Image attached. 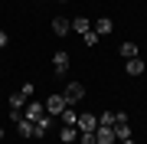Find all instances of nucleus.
I'll use <instances>...</instances> for the list:
<instances>
[{
	"mask_svg": "<svg viewBox=\"0 0 147 144\" xmlns=\"http://www.w3.org/2000/svg\"><path fill=\"white\" fill-rule=\"evenodd\" d=\"M7 43H10V36H7V33H3V30H0V49H3Z\"/></svg>",
	"mask_w": 147,
	"mask_h": 144,
	"instance_id": "23",
	"label": "nucleus"
},
{
	"mask_svg": "<svg viewBox=\"0 0 147 144\" xmlns=\"http://www.w3.org/2000/svg\"><path fill=\"white\" fill-rule=\"evenodd\" d=\"M62 95H65V105H75V101L85 98V85H82V82H69Z\"/></svg>",
	"mask_w": 147,
	"mask_h": 144,
	"instance_id": "3",
	"label": "nucleus"
},
{
	"mask_svg": "<svg viewBox=\"0 0 147 144\" xmlns=\"http://www.w3.org/2000/svg\"><path fill=\"white\" fill-rule=\"evenodd\" d=\"M75 128H79V134H82V131H95V128H98V115L82 112V115H79V121H75Z\"/></svg>",
	"mask_w": 147,
	"mask_h": 144,
	"instance_id": "4",
	"label": "nucleus"
},
{
	"mask_svg": "<svg viewBox=\"0 0 147 144\" xmlns=\"http://www.w3.org/2000/svg\"><path fill=\"white\" fill-rule=\"evenodd\" d=\"M124 72H127V75H144V72H147V62H144L141 56H134V59H124Z\"/></svg>",
	"mask_w": 147,
	"mask_h": 144,
	"instance_id": "6",
	"label": "nucleus"
},
{
	"mask_svg": "<svg viewBox=\"0 0 147 144\" xmlns=\"http://www.w3.org/2000/svg\"><path fill=\"white\" fill-rule=\"evenodd\" d=\"M95 141H98V144H118L115 128H105V124H98V128H95Z\"/></svg>",
	"mask_w": 147,
	"mask_h": 144,
	"instance_id": "8",
	"label": "nucleus"
},
{
	"mask_svg": "<svg viewBox=\"0 0 147 144\" xmlns=\"http://www.w3.org/2000/svg\"><path fill=\"white\" fill-rule=\"evenodd\" d=\"M92 30L98 33V36H108V33L115 30V23H111L108 16H101V20H92Z\"/></svg>",
	"mask_w": 147,
	"mask_h": 144,
	"instance_id": "10",
	"label": "nucleus"
},
{
	"mask_svg": "<svg viewBox=\"0 0 147 144\" xmlns=\"http://www.w3.org/2000/svg\"><path fill=\"white\" fill-rule=\"evenodd\" d=\"M0 144H3V128H0Z\"/></svg>",
	"mask_w": 147,
	"mask_h": 144,
	"instance_id": "25",
	"label": "nucleus"
},
{
	"mask_svg": "<svg viewBox=\"0 0 147 144\" xmlns=\"http://www.w3.org/2000/svg\"><path fill=\"white\" fill-rule=\"evenodd\" d=\"M118 53H121V59H134V56H137V46H134V43H121Z\"/></svg>",
	"mask_w": 147,
	"mask_h": 144,
	"instance_id": "16",
	"label": "nucleus"
},
{
	"mask_svg": "<svg viewBox=\"0 0 147 144\" xmlns=\"http://www.w3.org/2000/svg\"><path fill=\"white\" fill-rule=\"evenodd\" d=\"M16 134H20V138H36V124L26 121V118H20V121H16Z\"/></svg>",
	"mask_w": 147,
	"mask_h": 144,
	"instance_id": "9",
	"label": "nucleus"
},
{
	"mask_svg": "<svg viewBox=\"0 0 147 144\" xmlns=\"http://www.w3.org/2000/svg\"><path fill=\"white\" fill-rule=\"evenodd\" d=\"M82 39H85V46H98V39H101V36H98L95 30H88V33H85Z\"/></svg>",
	"mask_w": 147,
	"mask_h": 144,
	"instance_id": "19",
	"label": "nucleus"
},
{
	"mask_svg": "<svg viewBox=\"0 0 147 144\" xmlns=\"http://www.w3.org/2000/svg\"><path fill=\"white\" fill-rule=\"evenodd\" d=\"M42 115H46V105H42V101H26V115H23L26 121H33V124H36Z\"/></svg>",
	"mask_w": 147,
	"mask_h": 144,
	"instance_id": "5",
	"label": "nucleus"
},
{
	"mask_svg": "<svg viewBox=\"0 0 147 144\" xmlns=\"http://www.w3.org/2000/svg\"><path fill=\"white\" fill-rule=\"evenodd\" d=\"M69 66H72L69 53H65V49H56V53H53V75H65Z\"/></svg>",
	"mask_w": 147,
	"mask_h": 144,
	"instance_id": "1",
	"label": "nucleus"
},
{
	"mask_svg": "<svg viewBox=\"0 0 147 144\" xmlns=\"http://www.w3.org/2000/svg\"><path fill=\"white\" fill-rule=\"evenodd\" d=\"M53 33L56 36H69L72 33V20L69 16H53Z\"/></svg>",
	"mask_w": 147,
	"mask_h": 144,
	"instance_id": "7",
	"label": "nucleus"
},
{
	"mask_svg": "<svg viewBox=\"0 0 147 144\" xmlns=\"http://www.w3.org/2000/svg\"><path fill=\"white\" fill-rule=\"evenodd\" d=\"M88 30H92V20H85V16H75V20H72V33H79V36H85Z\"/></svg>",
	"mask_w": 147,
	"mask_h": 144,
	"instance_id": "12",
	"label": "nucleus"
},
{
	"mask_svg": "<svg viewBox=\"0 0 147 144\" xmlns=\"http://www.w3.org/2000/svg\"><path fill=\"white\" fill-rule=\"evenodd\" d=\"M59 118H62V124H75V121H79V112H75V105H65V112L59 115Z\"/></svg>",
	"mask_w": 147,
	"mask_h": 144,
	"instance_id": "14",
	"label": "nucleus"
},
{
	"mask_svg": "<svg viewBox=\"0 0 147 144\" xmlns=\"http://www.w3.org/2000/svg\"><path fill=\"white\" fill-rule=\"evenodd\" d=\"M42 105H46V115H53V118H59L65 112V95L62 92H59V95H49L46 101H42Z\"/></svg>",
	"mask_w": 147,
	"mask_h": 144,
	"instance_id": "2",
	"label": "nucleus"
},
{
	"mask_svg": "<svg viewBox=\"0 0 147 144\" xmlns=\"http://www.w3.org/2000/svg\"><path fill=\"white\" fill-rule=\"evenodd\" d=\"M20 92H23V95H26V98H30V95H33V92H36V85H33V82H23V85H20Z\"/></svg>",
	"mask_w": 147,
	"mask_h": 144,
	"instance_id": "20",
	"label": "nucleus"
},
{
	"mask_svg": "<svg viewBox=\"0 0 147 144\" xmlns=\"http://www.w3.org/2000/svg\"><path fill=\"white\" fill-rule=\"evenodd\" d=\"M49 128H53V115H42L39 121H36V138H42V134H46Z\"/></svg>",
	"mask_w": 147,
	"mask_h": 144,
	"instance_id": "13",
	"label": "nucleus"
},
{
	"mask_svg": "<svg viewBox=\"0 0 147 144\" xmlns=\"http://www.w3.org/2000/svg\"><path fill=\"white\" fill-rule=\"evenodd\" d=\"M26 101H30V98L23 95V92H13V95L7 98V105H10V108H23V105H26Z\"/></svg>",
	"mask_w": 147,
	"mask_h": 144,
	"instance_id": "15",
	"label": "nucleus"
},
{
	"mask_svg": "<svg viewBox=\"0 0 147 144\" xmlns=\"http://www.w3.org/2000/svg\"><path fill=\"white\" fill-rule=\"evenodd\" d=\"M75 138H79V128H75V124H62V131H59V141H62V144H72Z\"/></svg>",
	"mask_w": 147,
	"mask_h": 144,
	"instance_id": "11",
	"label": "nucleus"
},
{
	"mask_svg": "<svg viewBox=\"0 0 147 144\" xmlns=\"http://www.w3.org/2000/svg\"><path fill=\"white\" fill-rule=\"evenodd\" d=\"M82 144H98L95 141V131H82Z\"/></svg>",
	"mask_w": 147,
	"mask_h": 144,
	"instance_id": "21",
	"label": "nucleus"
},
{
	"mask_svg": "<svg viewBox=\"0 0 147 144\" xmlns=\"http://www.w3.org/2000/svg\"><path fill=\"white\" fill-rule=\"evenodd\" d=\"M115 138L118 141H127V138H131V124H115Z\"/></svg>",
	"mask_w": 147,
	"mask_h": 144,
	"instance_id": "17",
	"label": "nucleus"
},
{
	"mask_svg": "<svg viewBox=\"0 0 147 144\" xmlns=\"http://www.w3.org/2000/svg\"><path fill=\"white\" fill-rule=\"evenodd\" d=\"M98 124H105V128H115V112H101V115H98Z\"/></svg>",
	"mask_w": 147,
	"mask_h": 144,
	"instance_id": "18",
	"label": "nucleus"
},
{
	"mask_svg": "<svg viewBox=\"0 0 147 144\" xmlns=\"http://www.w3.org/2000/svg\"><path fill=\"white\" fill-rule=\"evenodd\" d=\"M59 3H65V0H59Z\"/></svg>",
	"mask_w": 147,
	"mask_h": 144,
	"instance_id": "26",
	"label": "nucleus"
},
{
	"mask_svg": "<svg viewBox=\"0 0 147 144\" xmlns=\"http://www.w3.org/2000/svg\"><path fill=\"white\" fill-rule=\"evenodd\" d=\"M7 115H10V121L16 124V121H20V118H23V112H20V108H10V112H7Z\"/></svg>",
	"mask_w": 147,
	"mask_h": 144,
	"instance_id": "22",
	"label": "nucleus"
},
{
	"mask_svg": "<svg viewBox=\"0 0 147 144\" xmlns=\"http://www.w3.org/2000/svg\"><path fill=\"white\" fill-rule=\"evenodd\" d=\"M118 144H134V138H127V141H118Z\"/></svg>",
	"mask_w": 147,
	"mask_h": 144,
	"instance_id": "24",
	"label": "nucleus"
}]
</instances>
